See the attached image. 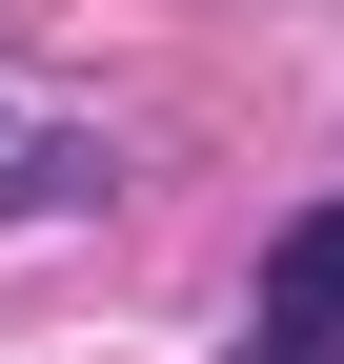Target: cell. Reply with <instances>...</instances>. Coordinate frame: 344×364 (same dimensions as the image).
I'll return each instance as SVG.
<instances>
[{"instance_id": "cell-1", "label": "cell", "mask_w": 344, "mask_h": 364, "mask_svg": "<svg viewBox=\"0 0 344 364\" xmlns=\"http://www.w3.org/2000/svg\"><path fill=\"white\" fill-rule=\"evenodd\" d=\"M264 344H344V203L264 243Z\"/></svg>"}, {"instance_id": "cell-2", "label": "cell", "mask_w": 344, "mask_h": 364, "mask_svg": "<svg viewBox=\"0 0 344 364\" xmlns=\"http://www.w3.org/2000/svg\"><path fill=\"white\" fill-rule=\"evenodd\" d=\"M243 364H344V344H264V324H243Z\"/></svg>"}]
</instances>
